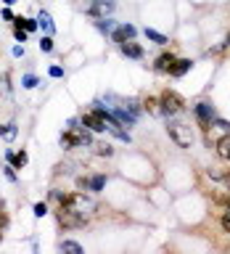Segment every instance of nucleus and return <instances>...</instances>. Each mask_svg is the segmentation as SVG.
<instances>
[{
    "instance_id": "f257e3e1",
    "label": "nucleus",
    "mask_w": 230,
    "mask_h": 254,
    "mask_svg": "<svg viewBox=\"0 0 230 254\" xmlns=\"http://www.w3.org/2000/svg\"><path fill=\"white\" fill-rule=\"evenodd\" d=\"M63 206H69L71 212L82 214V217H93V214L98 212V201H95V198H90V196H85V193H71V196H66Z\"/></svg>"
},
{
    "instance_id": "f03ea898",
    "label": "nucleus",
    "mask_w": 230,
    "mask_h": 254,
    "mask_svg": "<svg viewBox=\"0 0 230 254\" xmlns=\"http://www.w3.org/2000/svg\"><path fill=\"white\" fill-rule=\"evenodd\" d=\"M159 106H162V114L174 117V114H180V111L185 109V101H182V95H180V93L164 90L162 95H159Z\"/></svg>"
},
{
    "instance_id": "7ed1b4c3",
    "label": "nucleus",
    "mask_w": 230,
    "mask_h": 254,
    "mask_svg": "<svg viewBox=\"0 0 230 254\" xmlns=\"http://www.w3.org/2000/svg\"><path fill=\"white\" fill-rule=\"evenodd\" d=\"M90 132H93V130H87L85 125H82V127H74V125H71L69 130L61 135V143H63V146H90V143H93Z\"/></svg>"
},
{
    "instance_id": "20e7f679",
    "label": "nucleus",
    "mask_w": 230,
    "mask_h": 254,
    "mask_svg": "<svg viewBox=\"0 0 230 254\" xmlns=\"http://www.w3.org/2000/svg\"><path fill=\"white\" fill-rule=\"evenodd\" d=\"M167 132H170V138L177 143L180 148H188L190 143H193V132H190V127L180 125V122H170V125H167Z\"/></svg>"
},
{
    "instance_id": "39448f33",
    "label": "nucleus",
    "mask_w": 230,
    "mask_h": 254,
    "mask_svg": "<svg viewBox=\"0 0 230 254\" xmlns=\"http://www.w3.org/2000/svg\"><path fill=\"white\" fill-rule=\"evenodd\" d=\"M193 111H196V119H198V125L204 127V130H212V125L217 122V114H214V106L209 101H198L196 106H193Z\"/></svg>"
},
{
    "instance_id": "423d86ee",
    "label": "nucleus",
    "mask_w": 230,
    "mask_h": 254,
    "mask_svg": "<svg viewBox=\"0 0 230 254\" xmlns=\"http://www.w3.org/2000/svg\"><path fill=\"white\" fill-rule=\"evenodd\" d=\"M56 217H58V225H63V228H82L85 222H87V217H82V214H77V212H71L69 206H58V212H56Z\"/></svg>"
},
{
    "instance_id": "0eeeda50",
    "label": "nucleus",
    "mask_w": 230,
    "mask_h": 254,
    "mask_svg": "<svg viewBox=\"0 0 230 254\" xmlns=\"http://www.w3.org/2000/svg\"><path fill=\"white\" fill-rule=\"evenodd\" d=\"M82 125L87 127V130H93V132H103V130H106V122H103V117L95 109L87 111V114H82Z\"/></svg>"
},
{
    "instance_id": "6e6552de",
    "label": "nucleus",
    "mask_w": 230,
    "mask_h": 254,
    "mask_svg": "<svg viewBox=\"0 0 230 254\" xmlns=\"http://www.w3.org/2000/svg\"><path fill=\"white\" fill-rule=\"evenodd\" d=\"M111 11H114V3H111V0H93V5L87 8V13L95 16V19H106Z\"/></svg>"
},
{
    "instance_id": "1a4fd4ad",
    "label": "nucleus",
    "mask_w": 230,
    "mask_h": 254,
    "mask_svg": "<svg viewBox=\"0 0 230 254\" xmlns=\"http://www.w3.org/2000/svg\"><path fill=\"white\" fill-rule=\"evenodd\" d=\"M111 37H114V43H127V40H132L135 37V27L132 24H122V27H116L114 32H111Z\"/></svg>"
},
{
    "instance_id": "9d476101",
    "label": "nucleus",
    "mask_w": 230,
    "mask_h": 254,
    "mask_svg": "<svg viewBox=\"0 0 230 254\" xmlns=\"http://www.w3.org/2000/svg\"><path fill=\"white\" fill-rule=\"evenodd\" d=\"M119 48H122V53L127 59H143V48L138 43H132V40H127V43H122Z\"/></svg>"
},
{
    "instance_id": "9b49d317",
    "label": "nucleus",
    "mask_w": 230,
    "mask_h": 254,
    "mask_svg": "<svg viewBox=\"0 0 230 254\" xmlns=\"http://www.w3.org/2000/svg\"><path fill=\"white\" fill-rule=\"evenodd\" d=\"M190 66H193V61H190V59H177V61L172 64L170 74H172V77H182L185 71H190Z\"/></svg>"
},
{
    "instance_id": "f8f14e48",
    "label": "nucleus",
    "mask_w": 230,
    "mask_h": 254,
    "mask_svg": "<svg viewBox=\"0 0 230 254\" xmlns=\"http://www.w3.org/2000/svg\"><path fill=\"white\" fill-rule=\"evenodd\" d=\"M174 61H177V59H174L172 53H164V56H159V59H156L154 66H156V71H170Z\"/></svg>"
},
{
    "instance_id": "ddd939ff",
    "label": "nucleus",
    "mask_w": 230,
    "mask_h": 254,
    "mask_svg": "<svg viewBox=\"0 0 230 254\" xmlns=\"http://www.w3.org/2000/svg\"><path fill=\"white\" fill-rule=\"evenodd\" d=\"M217 154L222 159H230V135H222V138L217 140Z\"/></svg>"
},
{
    "instance_id": "4468645a",
    "label": "nucleus",
    "mask_w": 230,
    "mask_h": 254,
    "mask_svg": "<svg viewBox=\"0 0 230 254\" xmlns=\"http://www.w3.org/2000/svg\"><path fill=\"white\" fill-rule=\"evenodd\" d=\"M146 37L151 40V43H156V45H167V43H170L167 35H162V32H156V29H151V27H146Z\"/></svg>"
},
{
    "instance_id": "2eb2a0df",
    "label": "nucleus",
    "mask_w": 230,
    "mask_h": 254,
    "mask_svg": "<svg viewBox=\"0 0 230 254\" xmlns=\"http://www.w3.org/2000/svg\"><path fill=\"white\" fill-rule=\"evenodd\" d=\"M8 162L13 164V170H19V167L27 164V154L24 151H19V154H13V151H8Z\"/></svg>"
},
{
    "instance_id": "dca6fc26",
    "label": "nucleus",
    "mask_w": 230,
    "mask_h": 254,
    "mask_svg": "<svg viewBox=\"0 0 230 254\" xmlns=\"http://www.w3.org/2000/svg\"><path fill=\"white\" fill-rule=\"evenodd\" d=\"M16 27H21V29H27V32H35L37 29V21H32V19H24V16H16L13 19Z\"/></svg>"
},
{
    "instance_id": "f3484780",
    "label": "nucleus",
    "mask_w": 230,
    "mask_h": 254,
    "mask_svg": "<svg viewBox=\"0 0 230 254\" xmlns=\"http://www.w3.org/2000/svg\"><path fill=\"white\" fill-rule=\"evenodd\" d=\"M206 175L214 180H220V183H225V186L230 188V172H222V170H206Z\"/></svg>"
},
{
    "instance_id": "a211bd4d",
    "label": "nucleus",
    "mask_w": 230,
    "mask_h": 254,
    "mask_svg": "<svg viewBox=\"0 0 230 254\" xmlns=\"http://www.w3.org/2000/svg\"><path fill=\"white\" fill-rule=\"evenodd\" d=\"M103 186H106V175H93V178H90V190H93V193L103 190Z\"/></svg>"
},
{
    "instance_id": "6ab92c4d",
    "label": "nucleus",
    "mask_w": 230,
    "mask_h": 254,
    "mask_svg": "<svg viewBox=\"0 0 230 254\" xmlns=\"http://www.w3.org/2000/svg\"><path fill=\"white\" fill-rule=\"evenodd\" d=\"M61 252H71V254H82V246L77 241H61Z\"/></svg>"
},
{
    "instance_id": "aec40b11",
    "label": "nucleus",
    "mask_w": 230,
    "mask_h": 254,
    "mask_svg": "<svg viewBox=\"0 0 230 254\" xmlns=\"http://www.w3.org/2000/svg\"><path fill=\"white\" fill-rule=\"evenodd\" d=\"M95 154H98V156H111V154H114V148H111V143H98V146H95Z\"/></svg>"
},
{
    "instance_id": "412c9836",
    "label": "nucleus",
    "mask_w": 230,
    "mask_h": 254,
    "mask_svg": "<svg viewBox=\"0 0 230 254\" xmlns=\"http://www.w3.org/2000/svg\"><path fill=\"white\" fill-rule=\"evenodd\" d=\"M0 135H3L5 140H13V135H16V127H13V125H0Z\"/></svg>"
},
{
    "instance_id": "4be33fe9",
    "label": "nucleus",
    "mask_w": 230,
    "mask_h": 254,
    "mask_svg": "<svg viewBox=\"0 0 230 254\" xmlns=\"http://www.w3.org/2000/svg\"><path fill=\"white\" fill-rule=\"evenodd\" d=\"M43 27L48 29V32H53V21H51V16H48V11H40V19H37Z\"/></svg>"
},
{
    "instance_id": "5701e85b",
    "label": "nucleus",
    "mask_w": 230,
    "mask_h": 254,
    "mask_svg": "<svg viewBox=\"0 0 230 254\" xmlns=\"http://www.w3.org/2000/svg\"><path fill=\"white\" fill-rule=\"evenodd\" d=\"M21 82H24V87H29V90H32V87H37V85H40V79H37L35 74H24Z\"/></svg>"
},
{
    "instance_id": "b1692460",
    "label": "nucleus",
    "mask_w": 230,
    "mask_h": 254,
    "mask_svg": "<svg viewBox=\"0 0 230 254\" xmlns=\"http://www.w3.org/2000/svg\"><path fill=\"white\" fill-rule=\"evenodd\" d=\"M95 29L106 35V32H111V21H109V19H98V21H95Z\"/></svg>"
},
{
    "instance_id": "393cba45",
    "label": "nucleus",
    "mask_w": 230,
    "mask_h": 254,
    "mask_svg": "<svg viewBox=\"0 0 230 254\" xmlns=\"http://www.w3.org/2000/svg\"><path fill=\"white\" fill-rule=\"evenodd\" d=\"M27 35H29L27 29H21V27H16V24H13V37L19 40V43H27Z\"/></svg>"
},
{
    "instance_id": "a878e982",
    "label": "nucleus",
    "mask_w": 230,
    "mask_h": 254,
    "mask_svg": "<svg viewBox=\"0 0 230 254\" xmlns=\"http://www.w3.org/2000/svg\"><path fill=\"white\" fill-rule=\"evenodd\" d=\"M32 212H35V214H37V217H45V214H48V206H45L43 201H37L35 206H32Z\"/></svg>"
},
{
    "instance_id": "bb28decb",
    "label": "nucleus",
    "mask_w": 230,
    "mask_h": 254,
    "mask_svg": "<svg viewBox=\"0 0 230 254\" xmlns=\"http://www.w3.org/2000/svg\"><path fill=\"white\" fill-rule=\"evenodd\" d=\"M217 201L222 204V209H225V214H230V196H222V193H217Z\"/></svg>"
},
{
    "instance_id": "cd10ccee",
    "label": "nucleus",
    "mask_w": 230,
    "mask_h": 254,
    "mask_svg": "<svg viewBox=\"0 0 230 254\" xmlns=\"http://www.w3.org/2000/svg\"><path fill=\"white\" fill-rule=\"evenodd\" d=\"M40 48H43L45 53H51L53 51V40L51 37H43V40H40Z\"/></svg>"
},
{
    "instance_id": "c85d7f7f",
    "label": "nucleus",
    "mask_w": 230,
    "mask_h": 254,
    "mask_svg": "<svg viewBox=\"0 0 230 254\" xmlns=\"http://www.w3.org/2000/svg\"><path fill=\"white\" fill-rule=\"evenodd\" d=\"M48 74H51L53 79H58V77H63V69H61V66H56V64H53V66L48 69Z\"/></svg>"
},
{
    "instance_id": "c756f323",
    "label": "nucleus",
    "mask_w": 230,
    "mask_h": 254,
    "mask_svg": "<svg viewBox=\"0 0 230 254\" xmlns=\"http://www.w3.org/2000/svg\"><path fill=\"white\" fill-rule=\"evenodd\" d=\"M51 198H53V201H58V204H63V201H66V193H61V190H51Z\"/></svg>"
},
{
    "instance_id": "7c9ffc66",
    "label": "nucleus",
    "mask_w": 230,
    "mask_h": 254,
    "mask_svg": "<svg viewBox=\"0 0 230 254\" xmlns=\"http://www.w3.org/2000/svg\"><path fill=\"white\" fill-rule=\"evenodd\" d=\"M220 225H222V230H225V233H230V214H222Z\"/></svg>"
},
{
    "instance_id": "2f4dec72",
    "label": "nucleus",
    "mask_w": 230,
    "mask_h": 254,
    "mask_svg": "<svg viewBox=\"0 0 230 254\" xmlns=\"http://www.w3.org/2000/svg\"><path fill=\"white\" fill-rule=\"evenodd\" d=\"M5 178L16 183V172H13V164H11V167H5Z\"/></svg>"
},
{
    "instance_id": "473e14b6",
    "label": "nucleus",
    "mask_w": 230,
    "mask_h": 254,
    "mask_svg": "<svg viewBox=\"0 0 230 254\" xmlns=\"http://www.w3.org/2000/svg\"><path fill=\"white\" fill-rule=\"evenodd\" d=\"M0 13H3V19H8V21H13V19H16V16H13L11 11H8V8H3V11H0Z\"/></svg>"
},
{
    "instance_id": "72a5a7b5",
    "label": "nucleus",
    "mask_w": 230,
    "mask_h": 254,
    "mask_svg": "<svg viewBox=\"0 0 230 254\" xmlns=\"http://www.w3.org/2000/svg\"><path fill=\"white\" fill-rule=\"evenodd\" d=\"M146 109H148V111H156V101L148 98V101H146Z\"/></svg>"
},
{
    "instance_id": "f704fd0d",
    "label": "nucleus",
    "mask_w": 230,
    "mask_h": 254,
    "mask_svg": "<svg viewBox=\"0 0 230 254\" xmlns=\"http://www.w3.org/2000/svg\"><path fill=\"white\" fill-rule=\"evenodd\" d=\"M13 56H16V59H21V56H24V48L16 45V48H13Z\"/></svg>"
},
{
    "instance_id": "c9c22d12",
    "label": "nucleus",
    "mask_w": 230,
    "mask_h": 254,
    "mask_svg": "<svg viewBox=\"0 0 230 254\" xmlns=\"http://www.w3.org/2000/svg\"><path fill=\"white\" fill-rule=\"evenodd\" d=\"M3 3H5V5H13V3H16V0H3Z\"/></svg>"
},
{
    "instance_id": "e433bc0d",
    "label": "nucleus",
    "mask_w": 230,
    "mask_h": 254,
    "mask_svg": "<svg viewBox=\"0 0 230 254\" xmlns=\"http://www.w3.org/2000/svg\"><path fill=\"white\" fill-rule=\"evenodd\" d=\"M228 43H230V37H228Z\"/></svg>"
}]
</instances>
